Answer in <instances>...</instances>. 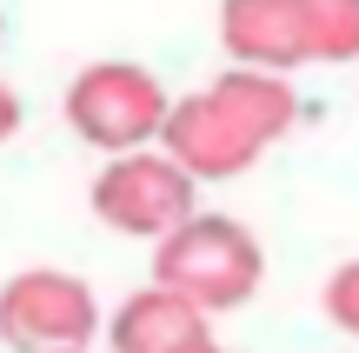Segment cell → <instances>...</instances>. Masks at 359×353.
<instances>
[{
    "label": "cell",
    "instance_id": "cell-12",
    "mask_svg": "<svg viewBox=\"0 0 359 353\" xmlns=\"http://www.w3.org/2000/svg\"><path fill=\"white\" fill-rule=\"evenodd\" d=\"M80 353H93V347H80Z\"/></svg>",
    "mask_w": 359,
    "mask_h": 353
},
{
    "label": "cell",
    "instance_id": "cell-10",
    "mask_svg": "<svg viewBox=\"0 0 359 353\" xmlns=\"http://www.w3.org/2000/svg\"><path fill=\"white\" fill-rule=\"evenodd\" d=\"M13 133H20V93L0 80V140H13Z\"/></svg>",
    "mask_w": 359,
    "mask_h": 353
},
{
    "label": "cell",
    "instance_id": "cell-7",
    "mask_svg": "<svg viewBox=\"0 0 359 353\" xmlns=\"http://www.w3.org/2000/svg\"><path fill=\"white\" fill-rule=\"evenodd\" d=\"M100 333H107V353H180V347L206 340L213 320L167 287H140L120 300L114 320H100Z\"/></svg>",
    "mask_w": 359,
    "mask_h": 353
},
{
    "label": "cell",
    "instance_id": "cell-4",
    "mask_svg": "<svg viewBox=\"0 0 359 353\" xmlns=\"http://www.w3.org/2000/svg\"><path fill=\"white\" fill-rule=\"evenodd\" d=\"M100 333V300L80 274L27 267L0 287V340L20 353H80Z\"/></svg>",
    "mask_w": 359,
    "mask_h": 353
},
{
    "label": "cell",
    "instance_id": "cell-9",
    "mask_svg": "<svg viewBox=\"0 0 359 353\" xmlns=\"http://www.w3.org/2000/svg\"><path fill=\"white\" fill-rule=\"evenodd\" d=\"M326 320H333L339 333H353L359 340V260H346V267H333V280H326Z\"/></svg>",
    "mask_w": 359,
    "mask_h": 353
},
{
    "label": "cell",
    "instance_id": "cell-11",
    "mask_svg": "<svg viewBox=\"0 0 359 353\" xmlns=\"http://www.w3.org/2000/svg\"><path fill=\"white\" fill-rule=\"evenodd\" d=\"M180 353H226V347H219L213 333H206V340H193V347H180Z\"/></svg>",
    "mask_w": 359,
    "mask_h": 353
},
{
    "label": "cell",
    "instance_id": "cell-5",
    "mask_svg": "<svg viewBox=\"0 0 359 353\" xmlns=\"http://www.w3.org/2000/svg\"><path fill=\"white\" fill-rule=\"evenodd\" d=\"M93 213H100L114 234L160 240L200 207H193V180L187 173H180L160 147H140V154H114L93 173Z\"/></svg>",
    "mask_w": 359,
    "mask_h": 353
},
{
    "label": "cell",
    "instance_id": "cell-8",
    "mask_svg": "<svg viewBox=\"0 0 359 353\" xmlns=\"http://www.w3.org/2000/svg\"><path fill=\"white\" fill-rule=\"evenodd\" d=\"M306 60H359V0H299Z\"/></svg>",
    "mask_w": 359,
    "mask_h": 353
},
{
    "label": "cell",
    "instance_id": "cell-2",
    "mask_svg": "<svg viewBox=\"0 0 359 353\" xmlns=\"http://www.w3.org/2000/svg\"><path fill=\"white\" fill-rule=\"evenodd\" d=\"M259 280H266V247L253 227L226 220V213H187L173 234L154 240V287L180 293L206 320L246 307Z\"/></svg>",
    "mask_w": 359,
    "mask_h": 353
},
{
    "label": "cell",
    "instance_id": "cell-6",
    "mask_svg": "<svg viewBox=\"0 0 359 353\" xmlns=\"http://www.w3.org/2000/svg\"><path fill=\"white\" fill-rule=\"evenodd\" d=\"M219 47L233 53V67L286 80L306 67V13L299 0H219Z\"/></svg>",
    "mask_w": 359,
    "mask_h": 353
},
{
    "label": "cell",
    "instance_id": "cell-3",
    "mask_svg": "<svg viewBox=\"0 0 359 353\" xmlns=\"http://www.w3.org/2000/svg\"><path fill=\"white\" fill-rule=\"evenodd\" d=\"M67 127L100 154H140L167 120V87L133 60H93L67 80Z\"/></svg>",
    "mask_w": 359,
    "mask_h": 353
},
{
    "label": "cell",
    "instance_id": "cell-1",
    "mask_svg": "<svg viewBox=\"0 0 359 353\" xmlns=\"http://www.w3.org/2000/svg\"><path fill=\"white\" fill-rule=\"evenodd\" d=\"M293 87L280 74H253V67H226L213 87L187 93V100H167V120H160V154L187 173L193 187L200 180H233L246 173L273 140L293 133Z\"/></svg>",
    "mask_w": 359,
    "mask_h": 353
}]
</instances>
